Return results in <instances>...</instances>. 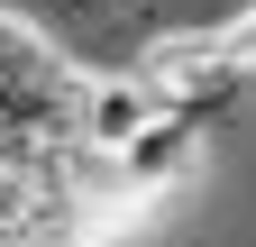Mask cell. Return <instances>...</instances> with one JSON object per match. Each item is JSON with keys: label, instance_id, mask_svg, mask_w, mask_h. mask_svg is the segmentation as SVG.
<instances>
[{"label": "cell", "instance_id": "cell-1", "mask_svg": "<svg viewBox=\"0 0 256 247\" xmlns=\"http://www.w3.org/2000/svg\"><path fill=\"white\" fill-rule=\"evenodd\" d=\"M128 64H138V82L156 92V110L192 119V128L238 119V110H247V92H256V74L220 46V28H165V37H146Z\"/></svg>", "mask_w": 256, "mask_h": 247}, {"label": "cell", "instance_id": "cell-2", "mask_svg": "<svg viewBox=\"0 0 256 247\" xmlns=\"http://www.w3.org/2000/svg\"><path fill=\"white\" fill-rule=\"evenodd\" d=\"M202 156H210V128H192V119H174V110H165L156 128L128 138L110 165H119V192L138 202V210H156L165 192H183V183L202 174Z\"/></svg>", "mask_w": 256, "mask_h": 247}, {"label": "cell", "instance_id": "cell-3", "mask_svg": "<svg viewBox=\"0 0 256 247\" xmlns=\"http://www.w3.org/2000/svg\"><path fill=\"white\" fill-rule=\"evenodd\" d=\"M156 92L138 82V64H92V101H82V146H101V156H119L138 128H156Z\"/></svg>", "mask_w": 256, "mask_h": 247}, {"label": "cell", "instance_id": "cell-4", "mask_svg": "<svg viewBox=\"0 0 256 247\" xmlns=\"http://www.w3.org/2000/svg\"><path fill=\"white\" fill-rule=\"evenodd\" d=\"M55 55H64V46L46 37V28H37V18H18V10H0V110H10V101H18V92H28V82H37L46 64H55Z\"/></svg>", "mask_w": 256, "mask_h": 247}, {"label": "cell", "instance_id": "cell-5", "mask_svg": "<svg viewBox=\"0 0 256 247\" xmlns=\"http://www.w3.org/2000/svg\"><path fill=\"white\" fill-rule=\"evenodd\" d=\"M220 46H229V55H238V64L256 74V0H238V10H229V18H220Z\"/></svg>", "mask_w": 256, "mask_h": 247}, {"label": "cell", "instance_id": "cell-6", "mask_svg": "<svg viewBox=\"0 0 256 247\" xmlns=\"http://www.w3.org/2000/svg\"><path fill=\"white\" fill-rule=\"evenodd\" d=\"M64 10H74V18H101V10H110V0H64Z\"/></svg>", "mask_w": 256, "mask_h": 247}]
</instances>
